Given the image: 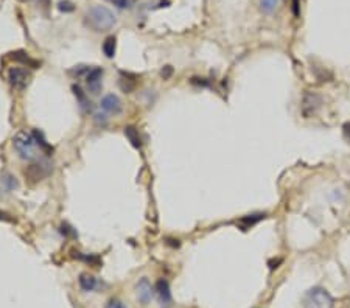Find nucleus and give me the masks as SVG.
I'll return each instance as SVG.
<instances>
[{"label": "nucleus", "mask_w": 350, "mask_h": 308, "mask_svg": "<svg viewBox=\"0 0 350 308\" xmlns=\"http://www.w3.org/2000/svg\"><path fill=\"white\" fill-rule=\"evenodd\" d=\"M84 23L92 28L93 32H108L117 23V17L109 8L97 5L87 10V13L84 14Z\"/></svg>", "instance_id": "f257e3e1"}, {"label": "nucleus", "mask_w": 350, "mask_h": 308, "mask_svg": "<svg viewBox=\"0 0 350 308\" xmlns=\"http://www.w3.org/2000/svg\"><path fill=\"white\" fill-rule=\"evenodd\" d=\"M13 146L17 151L19 158L25 161H33L36 159V142L31 133L27 131H19L14 139H13Z\"/></svg>", "instance_id": "f03ea898"}, {"label": "nucleus", "mask_w": 350, "mask_h": 308, "mask_svg": "<svg viewBox=\"0 0 350 308\" xmlns=\"http://www.w3.org/2000/svg\"><path fill=\"white\" fill-rule=\"evenodd\" d=\"M304 305H305V308H333L335 300L327 290L316 287V288H311L305 294Z\"/></svg>", "instance_id": "7ed1b4c3"}, {"label": "nucleus", "mask_w": 350, "mask_h": 308, "mask_svg": "<svg viewBox=\"0 0 350 308\" xmlns=\"http://www.w3.org/2000/svg\"><path fill=\"white\" fill-rule=\"evenodd\" d=\"M321 105H322L321 95H317L316 92H305V94H304V98H302V106H301L302 115H304L305 118L313 117L317 111H319Z\"/></svg>", "instance_id": "20e7f679"}, {"label": "nucleus", "mask_w": 350, "mask_h": 308, "mask_svg": "<svg viewBox=\"0 0 350 308\" xmlns=\"http://www.w3.org/2000/svg\"><path fill=\"white\" fill-rule=\"evenodd\" d=\"M30 80H31V73L23 67H11L8 70V81L17 90H23L28 86Z\"/></svg>", "instance_id": "39448f33"}, {"label": "nucleus", "mask_w": 350, "mask_h": 308, "mask_svg": "<svg viewBox=\"0 0 350 308\" xmlns=\"http://www.w3.org/2000/svg\"><path fill=\"white\" fill-rule=\"evenodd\" d=\"M102 78H103V69L102 67H92L89 70V73L86 75V84L87 89L92 95H97L100 94L102 90Z\"/></svg>", "instance_id": "423d86ee"}, {"label": "nucleus", "mask_w": 350, "mask_h": 308, "mask_svg": "<svg viewBox=\"0 0 350 308\" xmlns=\"http://www.w3.org/2000/svg\"><path fill=\"white\" fill-rule=\"evenodd\" d=\"M48 173H50L48 164H45V162H42V161H38V162H35V164H31V165L25 170V176H27V179H30L31 182H38V181L44 179Z\"/></svg>", "instance_id": "0eeeda50"}, {"label": "nucleus", "mask_w": 350, "mask_h": 308, "mask_svg": "<svg viewBox=\"0 0 350 308\" xmlns=\"http://www.w3.org/2000/svg\"><path fill=\"white\" fill-rule=\"evenodd\" d=\"M102 109L111 115H120L123 112V103L121 100L114 95V94H108L102 98V103H100Z\"/></svg>", "instance_id": "6e6552de"}, {"label": "nucleus", "mask_w": 350, "mask_h": 308, "mask_svg": "<svg viewBox=\"0 0 350 308\" xmlns=\"http://www.w3.org/2000/svg\"><path fill=\"white\" fill-rule=\"evenodd\" d=\"M154 293L157 294L159 297V302H161L162 305L168 306L171 303V291H170V285L165 279H159L156 282V287H154Z\"/></svg>", "instance_id": "1a4fd4ad"}, {"label": "nucleus", "mask_w": 350, "mask_h": 308, "mask_svg": "<svg viewBox=\"0 0 350 308\" xmlns=\"http://www.w3.org/2000/svg\"><path fill=\"white\" fill-rule=\"evenodd\" d=\"M136 290H137V297H139L140 303L148 305L151 297H153V288H151V284L146 277H143V279L137 284Z\"/></svg>", "instance_id": "9d476101"}, {"label": "nucleus", "mask_w": 350, "mask_h": 308, "mask_svg": "<svg viewBox=\"0 0 350 308\" xmlns=\"http://www.w3.org/2000/svg\"><path fill=\"white\" fill-rule=\"evenodd\" d=\"M136 80H137L136 75L121 72V78L118 80V86H120V89L124 92V94H131V92L136 89Z\"/></svg>", "instance_id": "9b49d317"}, {"label": "nucleus", "mask_w": 350, "mask_h": 308, "mask_svg": "<svg viewBox=\"0 0 350 308\" xmlns=\"http://www.w3.org/2000/svg\"><path fill=\"white\" fill-rule=\"evenodd\" d=\"M265 217H266V213H252V215H246V217H243V218L240 220L238 224L241 226L243 230H247L249 227L256 226L259 221H262Z\"/></svg>", "instance_id": "f8f14e48"}, {"label": "nucleus", "mask_w": 350, "mask_h": 308, "mask_svg": "<svg viewBox=\"0 0 350 308\" xmlns=\"http://www.w3.org/2000/svg\"><path fill=\"white\" fill-rule=\"evenodd\" d=\"M72 92H73V95L77 97V100L80 103V108L83 111H89L90 109V103H89V98L86 95V92L83 90V87L80 84H73L72 86Z\"/></svg>", "instance_id": "ddd939ff"}, {"label": "nucleus", "mask_w": 350, "mask_h": 308, "mask_svg": "<svg viewBox=\"0 0 350 308\" xmlns=\"http://www.w3.org/2000/svg\"><path fill=\"white\" fill-rule=\"evenodd\" d=\"M33 137H35V142H36V145L39 146V149L45 154V156H50V154L53 152V146L45 140V137H44V134L41 133V131H38V130H35L33 133Z\"/></svg>", "instance_id": "4468645a"}, {"label": "nucleus", "mask_w": 350, "mask_h": 308, "mask_svg": "<svg viewBox=\"0 0 350 308\" xmlns=\"http://www.w3.org/2000/svg\"><path fill=\"white\" fill-rule=\"evenodd\" d=\"M98 280L95 279L93 275H89V274H81L80 275V287L84 290V291H95L98 288Z\"/></svg>", "instance_id": "2eb2a0df"}, {"label": "nucleus", "mask_w": 350, "mask_h": 308, "mask_svg": "<svg viewBox=\"0 0 350 308\" xmlns=\"http://www.w3.org/2000/svg\"><path fill=\"white\" fill-rule=\"evenodd\" d=\"M124 136L126 139L130 140V143L134 146V148H142V139H140V134L139 131L134 128V126H124Z\"/></svg>", "instance_id": "dca6fc26"}, {"label": "nucleus", "mask_w": 350, "mask_h": 308, "mask_svg": "<svg viewBox=\"0 0 350 308\" xmlns=\"http://www.w3.org/2000/svg\"><path fill=\"white\" fill-rule=\"evenodd\" d=\"M11 56H13V59L19 61V63H22V64H27L28 67H33V69H38V67H39V63H38V61L31 59V58L28 56V53H25V52H22V50L11 53Z\"/></svg>", "instance_id": "f3484780"}, {"label": "nucleus", "mask_w": 350, "mask_h": 308, "mask_svg": "<svg viewBox=\"0 0 350 308\" xmlns=\"http://www.w3.org/2000/svg\"><path fill=\"white\" fill-rule=\"evenodd\" d=\"M115 42H117V39L114 36H109V38L105 39V42H103V53L106 55V58H114L115 56V45H117Z\"/></svg>", "instance_id": "a211bd4d"}, {"label": "nucleus", "mask_w": 350, "mask_h": 308, "mask_svg": "<svg viewBox=\"0 0 350 308\" xmlns=\"http://www.w3.org/2000/svg\"><path fill=\"white\" fill-rule=\"evenodd\" d=\"M73 254H75L77 259H80V260H83V262H86V263H89L92 266H100V263H102L97 255H83L81 252H75V251H73Z\"/></svg>", "instance_id": "6ab92c4d"}, {"label": "nucleus", "mask_w": 350, "mask_h": 308, "mask_svg": "<svg viewBox=\"0 0 350 308\" xmlns=\"http://www.w3.org/2000/svg\"><path fill=\"white\" fill-rule=\"evenodd\" d=\"M279 4H280V0H260V8L265 13H272Z\"/></svg>", "instance_id": "aec40b11"}, {"label": "nucleus", "mask_w": 350, "mask_h": 308, "mask_svg": "<svg viewBox=\"0 0 350 308\" xmlns=\"http://www.w3.org/2000/svg\"><path fill=\"white\" fill-rule=\"evenodd\" d=\"M89 70H90V67L89 66H77V67H73L72 70H69V73L70 75H73L75 78H86V75L89 73Z\"/></svg>", "instance_id": "412c9836"}, {"label": "nucleus", "mask_w": 350, "mask_h": 308, "mask_svg": "<svg viewBox=\"0 0 350 308\" xmlns=\"http://www.w3.org/2000/svg\"><path fill=\"white\" fill-rule=\"evenodd\" d=\"M58 10L61 13H72L75 10V5L72 2H69V0H64V2H59L58 4Z\"/></svg>", "instance_id": "4be33fe9"}, {"label": "nucleus", "mask_w": 350, "mask_h": 308, "mask_svg": "<svg viewBox=\"0 0 350 308\" xmlns=\"http://www.w3.org/2000/svg\"><path fill=\"white\" fill-rule=\"evenodd\" d=\"M93 120H95V123H97L98 126H106V125H108V118H106V115L102 114V112H95V114H93Z\"/></svg>", "instance_id": "5701e85b"}, {"label": "nucleus", "mask_w": 350, "mask_h": 308, "mask_svg": "<svg viewBox=\"0 0 350 308\" xmlns=\"http://www.w3.org/2000/svg\"><path fill=\"white\" fill-rule=\"evenodd\" d=\"M106 308H126V306H124V303H123L121 300H118V299H111V300L108 302Z\"/></svg>", "instance_id": "b1692460"}, {"label": "nucleus", "mask_w": 350, "mask_h": 308, "mask_svg": "<svg viewBox=\"0 0 350 308\" xmlns=\"http://www.w3.org/2000/svg\"><path fill=\"white\" fill-rule=\"evenodd\" d=\"M111 4H114L117 8H128L130 7V0H109Z\"/></svg>", "instance_id": "393cba45"}, {"label": "nucleus", "mask_w": 350, "mask_h": 308, "mask_svg": "<svg viewBox=\"0 0 350 308\" xmlns=\"http://www.w3.org/2000/svg\"><path fill=\"white\" fill-rule=\"evenodd\" d=\"M342 134H344V139L347 142H350V121H347L342 125Z\"/></svg>", "instance_id": "a878e982"}, {"label": "nucleus", "mask_w": 350, "mask_h": 308, "mask_svg": "<svg viewBox=\"0 0 350 308\" xmlns=\"http://www.w3.org/2000/svg\"><path fill=\"white\" fill-rule=\"evenodd\" d=\"M0 221H7V223H13L14 220H13V217L10 213H7V212H2L0 210Z\"/></svg>", "instance_id": "bb28decb"}, {"label": "nucleus", "mask_w": 350, "mask_h": 308, "mask_svg": "<svg viewBox=\"0 0 350 308\" xmlns=\"http://www.w3.org/2000/svg\"><path fill=\"white\" fill-rule=\"evenodd\" d=\"M61 232L64 234L66 237H67V235H70V234H72V235H75V232L72 230V227H69L67 224H62V226H61Z\"/></svg>", "instance_id": "cd10ccee"}, {"label": "nucleus", "mask_w": 350, "mask_h": 308, "mask_svg": "<svg viewBox=\"0 0 350 308\" xmlns=\"http://www.w3.org/2000/svg\"><path fill=\"white\" fill-rule=\"evenodd\" d=\"M171 73H173V69H171L170 66H167V67H165V69L162 70V76H164L165 80H167V78H168V76H170Z\"/></svg>", "instance_id": "c85d7f7f"}, {"label": "nucleus", "mask_w": 350, "mask_h": 308, "mask_svg": "<svg viewBox=\"0 0 350 308\" xmlns=\"http://www.w3.org/2000/svg\"><path fill=\"white\" fill-rule=\"evenodd\" d=\"M293 14L299 16V0H293Z\"/></svg>", "instance_id": "c756f323"}]
</instances>
